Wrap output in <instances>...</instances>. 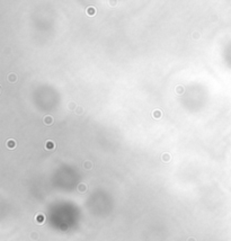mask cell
<instances>
[{
	"instance_id": "obj_1",
	"label": "cell",
	"mask_w": 231,
	"mask_h": 241,
	"mask_svg": "<svg viewBox=\"0 0 231 241\" xmlns=\"http://www.w3.org/2000/svg\"><path fill=\"white\" fill-rule=\"evenodd\" d=\"M55 148H56V144L52 140H48L45 142V144H44V149L48 150V151H53V150H55Z\"/></svg>"
},
{
	"instance_id": "obj_2",
	"label": "cell",
	"mask_w": 231,
	"mask_h": 241,
	"mask_svg": "<svg viewBox=\"0 0 231 241\" xmlns=\"http://www.w3.org/2000/svg\"><path fill=\"white\" fill-rule=\"evenodd\" d=\"M43 123H44V125H46V126H51V125L54 123V118L52 115H45V116L43 117Z\"/></svg>"
},
{
	"instance_id": "obj_3",
	"label": "cell",
	"mask_w": 231,
	"mask_h": 241,
	"mask_svg": "<svg viewBox=\"0 0 231 241\" xmlns=\"http://www.w3.org/2000/svg\"><path fill=\"white\" fill-rule=\"evenodd\" d=\"M151 115H152V117L153 118H156V119H159V118H161L162 116H164V112L161 111V109H154V111H152V113H151Z\"/></svg>"
},
{
	"instance_id": "obj_4",
	"label": "cell",
	"mask_w": 231,
	"mask_h": 241,
	"mask_svg": "<svg viewBox=\"0 0 231 241\" xmlns=\"http://www.w3.org/2000/svg\"><path fill=\"white\" fill-rule=\"evenodd\" d=\"M35 220H36L37 224H43V223L45 222V216H44L42 213H38V214L35 216Z\"/></svg>"
},
{
	"instance_id": "obj_5",
	"label": "cell",
	"mask_w": 231,
	"mask_h": 241,
	"mask_svg": "<svg viewBox=\"0 0 231 241\" xmlns=\"http://www.w3.org/2000/svg\"><path fill=\"white\" fill-rule=\"evenodd\" d=\"M6 145H7V148L10 149V150H14V149L16 148V141L13 140V139H10V140H7V142H6Z\"/></svg>"
},
{
	"instance_id": "obj_6",
	"label": "cell",
	"mask_w": 231,
	"mask_h": 241,
	"mask_svg": "<svg viewBox=\"0 0 231 241\" xmlns=\"http://www.w3.org/2000/svg\"><path fill=\"white\" fill-rule=\"evenodd\" d=\"M86 13H87V15L89 17H93V16H95V14H96V8L93 7V6H89L86 9Z\"/></svg>"
},
{
	"instance_id": "obj_7",
	"label": "cell",
	"mask_w": 231,
	"mask_h": 241,
	"mask_svg": "<svg viewBox=\"0 0 231 241\" xmlns=\"http://www.w3.org/2000/svg\"><path fill=\"white\" fill-rule=\"evenodd\" d=\"M7 80H8L9 82H16L17 80H18V77H17L16 73L11 72V73H9L8 76H7Z\"/></svg>"
},
{
	"instance_id": "obj_8",
	"label": "cell",
	"mask_w": 231,
	"mask_h": 241,
	"mask_svg": "<svg viewBox=\"0 0 231 241\" xmlns=\"http://www.w3.org/2000/svg\"><path fill=\"white\" fill-rule=\"evenodd\" d=\"M82 167L85 168L86 170H90V169H93V167H94V163L90 161V160H86V161H83V163H82Z\"/></svg>"
},
{
	"instance_id": "obj_9",
	"label": "cell",
	"mask_w": 231,
	"mask_h": 241,
	"mask_svg": "<svg viewBox=\"0 0 231 241\" xmlns=\"http://www.w3.org/2000/svg\"><path fill=\"white\" fill-rule=\"evenodd\" d=\"M170 160H171V156H170L168 152H165V153L161 154V161L162 162H166V163H167V162H169Z\"/></svg>"
},
{
	"instance_id": "obj_10",
	"label": "cell",
	"mask_w": 231,
	"mask_h": 241,
	"mask_svg": "<svg viewBox=\"0 0 231 241\" xmlns=\"http://www.w3.org/2000/svg\"><path fill=\"white\" fill-rule=\"evenodd\" d=\"M87 185L86 184H83V183H80L79 185H78V191L80 192V193H85L86 191H87Z\"/></svg>"
},
{
	"instance_id": "obj_11",
	"label": "cell",
	"mask_w": 231,
	"mask_h": 241,
	"mask_svg": "<svg viewBox=\"0 0 231 241\" xmlns=\"http://www.w3.org/2000/svg\"><path fill=\"white\" fill-rule=\"evenodd\" d=\"M74 113L78 115V116H80V115H82L83 113H85V109H83V107H81V106H78L77 107V109L74 111Z\"/></svg>"
},
{
	"instance_id": "obj_12",
	"label": "cell",
	"mask_w": 231,
	"mask_h": 241,
	"mask_svg": "<svg viewBox=\"0 0 231 241\" xmlns=\"http://www.w3.org/2000/svg\"><path fill=\"white\" fill-rule=\"evenodd\" d=\"M68 107H69V109L70 111H76L77 109V105H76V103L74 101H70L69 103V105H68Z\"/></svg>"
},
{
	"instance_id": "obj_13",
	"label": "cell",
	"mask_w": 231,
	"mask_h": 241,
	"mask_svg": "<svg viewBox=\"0 0 231 241\" xmlns=\"http://www.w3.org/2000/svg\"><path fill=\"white\" fill-rule=\"evenodd\" d=\"M184 90H185V89H184L183 86H177V87H176V94H177V95L181 94V95H182V94L184 93Z\"/></svg>"
},
{
	"instance_id": "obj_14",
	"label": "cell",
	"mask_w": 231,
	"mask_h": 241,
	"mask_svg": "<svg viewBox=\"0 0 231 241\" xmlns=\"http://www.w3.org/2000/svg\"><path fill=\"white\" fill-rule=\"evenodd\" d=\"M199 37H201V34H199L198 32H194L193 34H192V38L194 41H196V40H198Z\"/></svg>"
},
{
	"instance_id": "obj_15",
	"label": "cell",
	"mask_w": 231,
	"mask_h": 241,
	"mask_svg": "<svg viewBox=\"0 0 231 241\" xmlns=\"http://www.w3.org/2000/svg\"><path fill=\"white\" fill-rule=\"evenodd\" d=\"M31 238H32L33 240H36V239H38V233L32 232V233H31Z\"/></svg>"
},
{
	"instance_id": "obj_16",
	"label": "cell",
	"mask_w": 231,
	"mask_h": 241,
	"mask_svg": "<svg viewBox=\"0 0 231 241\" xmlns=\"http://www.w3.org/2000/svg\"><path fill=\"white\" fill-rule=\"evenodd\" d=\"M187 241H196V240H195L194 238H188V239H187Z\"/></svg>"
}]
</instances>
